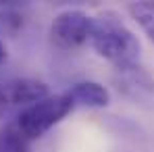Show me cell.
Returning <instances> with one entry per match:
<instances>
[{
	"label": "cell",
	"instance_id": "obj_1",
	"mask_svg": "<svg viewBox=\"0 0 154 152\" xmlns=\"http://www.w3.org/2000/svg\"><path fill=\"white\" fill-rule=\"evenodd\" d=\"M88 42L92 44L94 52L100 58L108 60L119 73L140 67L142 44L137 36L125 25L121 15L115 11H102L92 17Z\"/></svg>",
	"mask_w": 154,
	"mask_h": 152
},
{
	"label": "cell",
	"instance_id": "obj_2",
	"mask_svg": "<svg viewBox=\"0 0 154 152\" xmlns=\"http://www.w3.org/2000/svg\"><path fill=\"white\" fill-rule=\"evenodd\" d=\"M71 110H73V102L67 94H56V96L50 94L44 100L25 106L19 113L13 129L25 142H31V140L42 138L54 125H58Z\"/></svg>",
	"mask_w": 154,
	"mask_h": 152
},
{
	"label": "cell",
	"instance_id": "obj_3",
	"mask_svg": "<svg viewBox=\"0 0 154 152\" xmlns=\"http://www.w3.org/2000/svg\"><path fill=\"white\" fill-rule=\"evenodd\" d=\"M90 29H92V17L83 11L69 8L54 17L50 25V40L54 46L63 50H75L88 42Z\"/></svg>",
	"mask_w": 154,
	"mask_h": 152
},
{
	"label": "cell",
	"instance_id": "obj_4",
	"mask_svg": "<svg viewBox=\"0 0 154 152\" xmlns=\"http://www.w3.org/2000/svg\"><path fill=\"white\" fill-rule=\"evenodd\" d=\"M0 90H2V96H4L6 104H21V106L35 104V102L44 100L46 96H50L48 85L44 81L31 79V77L13 79L8 83H4Z\"/></svg>",
	"mask_w": 154,
	"mask_h": 152
},
{
	"label": "cell",
	"instance_id": "obj_5",
	"mask_svg": "<svg viewBox=\"0 0 154 152\" xmlns=\"http://www.w3.org/2000/svg\"><path fill=\"white\" fill-rule=\"evenodd\" d=\"M67 96L71 98L73 106H88V108H106L110 104V92L98 81H77L69 88Z\"/></svg>",
	"mask_w": 154,
	"mask_h": 152
},
{
	"label": "cell",
	"instance_id": "obj_6",
	"mask_svg": "<svg viewBox=\"0 0 154 152\" xmlns=\"http://www.w3.org/2000/svg\"><path fill=\"white\" fill-rule=\"evenodd\" d=\"M121 75H123V85H119V88H123V92L131 96L133 100L148 98L154 92V81L142 71V67H135V69L125 71Z\"/></svg>",
	"mask_w": 154,
	"mask_h": 152
},
{
	"label": "cell",
	"instance_id": "obj_7",
	"mask_svg": "<svg viewBox=\"0 0 154 152\" xmlns=\"http://www.w3.org/2000/svg\"><path fill=\"white\" fill-rule=\"evenodd\" d=\"M131 17L142 25V29L154 40V0H142V2H131L127 6Z\"/></svg>",
	"mask_w": 154,
	"mask_h": 152
},
{
	"label": "cell",
	"instance_id": "obj_8",
	"mask_svg": "<svg viewBox=\"0 0 154 152\" xmlns=\"http://www.w3.org/2000/svg\"><path fill=\"white\" fill-rule=\"evenodd\" d=\"M4 60H6V46L0 42V65H2Z\"/></svg>",
	"mask_w": 154,
	"mask_h": 152
},
{
	"label": "cell",
	"instance_id": "obj_9",
	"mask_svg": "<svg viewBox=\"0 0 154 152\" xmlns=\"http://www.w3.org/2000/svg\"><path fill=\"white\" fill-rule=\"evenodd\" d=\"M4 106H6V100H4V96H2V90H0V113L4 110Z\"/></svg>",
	"mask_w": 154,
	"mask_h": 152
}]
</instances>
